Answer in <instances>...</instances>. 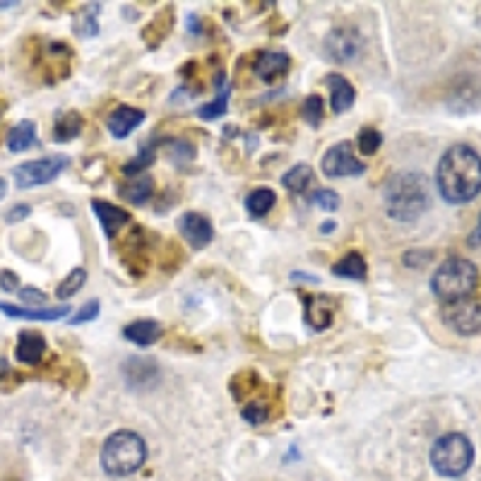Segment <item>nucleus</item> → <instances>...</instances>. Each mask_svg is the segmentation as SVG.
<instances>
[{
  "mask_svg": "<svg viewBox=\"0 0 481 481\" xmlns=\"http://www.w3.org/2000/svg\"><path fill=\"white\" fill-rule=\"evenodd\" d=\"M49 342L42 333L36 330H22L17 335V347H14V356L20 363H29V366H39L42 359L46 356Z\"/></svg>",
  "mask_w": 481,
  "mask_h": 481,
  "instance_id": "nucleus-13",
  "label": "nucleus"
},
{
  "mask_svg": "<svg viewBox=\"0 0 481 481\" xmlns=\"http://www.w3.org/2000/svg\"><path fill=\"white\" fill-rule=\"evenodd\" d=\"M155 159H156V145L155 142H147V145H142L140 152L123 166V174H126V176H140V174H145V171L155 164Z\"/></svg>",
  "mask_w": 481,
  "mask_h": 481,
  "instance_id": "nucleus-26",
  "label": "nucleus"
},
{
  "mask_svg": "<svg viewBox=\"0 0 481 481\" xmlns=\"http://www.w3.org/2000/svg\"><path fill=\"white\" fill-rule=\"evenodd\" d=\"M304 306L306 320L313 330H325L333 325L335 308H337L333 297H304Z\"/></svg>",
  "mask_w": 481,
  "mask_h": 481,
  "instance_id": "nucleus-14",
  "label": "nucleus"
},
{
  "mask_svg": "<svg viewBox=\"0 0 481 481\" xmlns=\"http://www.w3.org/2000/svg\"><path fill=\"white\" fill-rule=\"evenodd\" d=\"M313 205H318L320 210H327V212H335L337 207H340V195L330 188H320L311 195Z\"/></svg>",
  "mask_w": 481,
  "mask_h": 481,
  "instance_id": "nucleus-36",
  "label": "nucleus"
},
{
  "mask_svg": "<svg viewBox=\"0 0 481 481\" xmlns=\"http://www.w3.org/2000/svg\"><path fill=\"white\" fill-rule=\"evenodd\" d=\"M71 159L65 155H49L34 162H24L13 169V181L20 191L36 188V185H46L56 181L65 169H68Z\"/></svg>",
  "mask_w": 481,
  "mask_h": 481,
  "instance_id": "nucleus-6",
  "label": "nucleus"
},
{
  "mask_svg": "<svg viewBox=\"0 0 481 481\" xmlns=\"http://www.w3.org/2000/svg\"><path fill=\"white\" fill-rule=\"evenodd\" d=\"M29 214H32V207L27 203H17V205H13L5 212V222L7 224H20V222L27 220Z\"/></svg>",
  "mask_w": 481,
  "mask_h": 481,
  "instance_id": "nucleus-38",
  "label": "nucleus"
},
{
  "mask_svg": "<svg viewBox=\"0 0 481 481\" xmlns=\"http://www.w3.org/2000/svg\"><path fill=\"white\" fill-rule=\"evenodd\" d=\"M481 243V214H479V222H476V229L469 234V246H479Z\"/></svg>",
  "mask_w": 481,
  "mask_h": 481,
  "instance_id": "nucleus-42",
  "label": "nucleus"
},
{
  "mask_svg": "<svg viewBox=\"0 0 481 481\" xmlns=\"http://www.w3.org/2000/svg\"><path fill=\"white\" fill-rule=\"evenodd\" d=\"M20 294V298L24 301V304H32L29 308H34V304H43L46 301V294H43L42 289H36V287H27V289H20L17 291Z\"/></svg>",
  "mask_w": 481,
  "mask_h": 481,
  "instance_id": "nucleus-40",
  "label": "nucleus"
},
{
  "mask_svg": "<svg viewBox=\"0 0 481 481\" xmlns=\"http://www.w3.org/2000/svg\"><path fill=\"white\" fill-rule=\"evenodd\" d=\"M333 275L344 277V279H356V282H363L368 275V265L361 253H347L342 260L335 262Z\"/></svg>",
  "mask_w": 481,
  "mask_h": 481,
  "instance_id": "nucleus-22",
  "label": "nucleus"
},
{
  "mask_svg": "<svg viewBox=\"0 0 481 481\" xmlns=\"http://www.w3.org/2000/svg\"><path fill=\"white\" fill-rule=\"evenodd\" d=\"M311 181H313V169L308 164H297V166H291V169L282 176L284 188L291 193H304Z\"/></svg>",
  "mask_w": 481,
  "mask_h": 481,
  "instance_id": "nucleus-28",
  "label": "nucleus"
},
{
  "mask_svg": "<svg viewBox=\"0 0 481 481\" xmlns=\"http://www.w3.org/2000/svg\"><path fill=\"white\" fill-rule=\"evenodd\" d=\"M320 169H323L327 178H354L366 171V164L356 159L352 142L342 140L323 155Z\"/></svg>",
  "mask_w": 481,
  "mask_h": 481,
  "instance_id": "nucleus-7",
  "label": "nucleus"
},
{
  "mask_svg": "<svg viewBox=\"0 0 481 481\" xmlns=\"http://www.w3.org/2000/svg\"><path fill=\"white\" fill-rule=\"evenodd\" d=\"M382 145V135L375 130V127H361L359 137H356V147H359L361 155H375Z\"/></svg>",
  "mask_w": 481,
  "mask_h": 481,
  "instance_id": "nucleus-33",
  "label": "nucleus"
},
{
  "mask_svg": "<svg viewBox=\"0 0 481 481\" xmlns=\"http://www.w3.org/2000/svg\"><path fill=\"white\" fill-rule=\"evenodd\" d=\"M92 210L99 217L101 229H104V234L108 239H114L120 229L130 222V212H126L123 207L114 205V203H107V200H92Z\"/></svg>",
  "mask_w": 481,
  "mask_h": 481,
  "instance_id": "nucleus-15",
  "label": "nucleus"
},
{
  "mask_svg": "<svg viewBox=\"0 0 481 481\" xmlns=\"http://www.w3.org/2000/svg\"><path fill=\"white\" fill-rule=\"evenodd\" d=\"M10 375H17V373H14L13 368H10V363L0 356V378H10Z\"/></svg>",
  "mask_w": 481,
  "mask_h": 481,
  "instance_id": "nucleus-43",
  "label": "nucleus"
},
{
  "mask_svg": "<svg viewBox=\"0 0 481 481\" xmlns=\"http://www.w3.org/2000/svg\"><path fill=\"white\" fill-rule=\"evenodd\" d=\"M436 185L450 205H465L481 193V156L469 145H453L440 156Z\"/></svg>",
  "mask_w": 481,
  "mask_h": 481,
  "instance_id": "nucleus-1",
  "label": "nucleus"
},
{
  "mask_svg": "<svg viewBox=\"0 0 481 481\" xmlns=\"http://www.w3.org/2000/svg\"><path fill=\"white\" fill-rule=\"evenodd\" d=\"M14 5H17V0H0V10H10Z\"/></svg>",
  "mask_w": 481,
  "mask_h": 481,
  "instance_id": "nucleus-45",
  "label": "nucleus"
},
{
  "mask_svg": "<svg viewBox=\"0 0 481 481\" xmlns=\"http://www.w3.org/2000/svg\"><path fill=\"white\" fill-rule=\"evenodd\" d=\"M87 282V269L85 268H75L72 272H68V277H65L63 282L58 284V289H56V297L58 298H71L75 297L82 287H85Z\"/></svg>",
  "mask_w": 481,
  "mask_h": 481,
  "instance_id": "nucleus-32",
  "label": "nucleus"
},
{
  "mask_svg": "<svg viewBox=\"0 0 481 481\" xmlns=\"http://www.w3.org/2000/svg\"><path fill=\"white\" fill-rule=\"evenodd\" d=\"M475 446L465 433H443L431 450V465L440 476L457 479L472 467Z\"/></svg>",
  "mask_w": 481,
  "mask_h": 481,
  "instance_id": "nucleus-5",
  "label": "nucleus"
},
{
  "mask_svg": "<svg viewBox=\"0 0 481 481\" xmlns=\"http://www.w3.org/2000/svg\"><path fill=\"white\" fill-rule=\"evenodd\" d=\"M323 49H325L327 61H333L337 65L352 63L363 53V36L354 27H335L327 34Z\"/></svg>",
  "mask_w": 481,
  "mask_h": 481,
  "instance_id": "nucleus-8",
  "label": "nucleus"
},
{
  "mask_svg": "<svg viewBox=\"0 0 481 481\" xmlns=\"http://www.w3.org/2000/svg\"><path fill=\"white\" fill-rule=\"evenodd\" d=\"M275 203H277L275 191H269V188H255V191L246 198V210L250 217L262 220V217L275 207Z\"/></svg>",
  "mask_w": 481,
  "mask_h": 481,
  "instance_id": "nucleus-24",
  "label": "nucleus"
},
{
  "mask_svg": "<svg viewBox=\"0 0 481 481\" xmlns=\"http://www.w3.org/2000/svg\"><path fill=\"white\" fill-rule=\"evenodd\" d=\"M118 193L127 203H133V205H145V203L155 195V178L140 176L137 181H133V184L123 185Z\"/></svg>",
  "mask_w": 481,
  "mask_h": 481,
  "instance_id": "nucleus-25",
  "label": "nucleus"
},
{
  "mask_svg": "<svg viewBox=\"0 0 481 481\" xmlns=\"http://www.w3.org/2000/svg\"><path fill=\"white\" fill-rule=\"evenodd\" d=\"M171 27H174V10L166 7L164 13L156 14L155 20L149 22L147 27L142 29V42L147 43L149 49H156V46H159V43L169 36Z\"/></svg>",
  "mask_w": 481,
  "mask_h": 481,
  "instance_id": "nucleus-21",
  "label": "nucleus"
},
{
  "mask_svg": "<svg viewBox=\"0 0 481 481\" xmlns=\"http://www.w3.org/2000/svg\"><path fill=\"white\" fill-rule=\"evenodd\" d=\"M0 313H5L7 318L20 320H61L71 316V306H56V308H27V306H14L0 301Z\"/></svg>",
  "mask_w": 481,
  "mask_h": 481,
  "instance_id": "nucleus-18",
  "label": "nucleus"
},
{
  "mask_svg": "<svg viewBox=\"0 0 481 481\" xmlns=\"http://www.w3.org/2000/svg\"><path fill=\"white\" fill-rule=\"evenodd\" d=\"M99 3H94V5H87L82 7L78 13V17H75V34L78 36H97L99 34V22H97V17H99Z\"/></svg>",
  "mask_w": 481,
  "mask_h": 481,
  "instance_id": "nucleus-27",
  "label": "nucleus"
},
{
  "mask_svg": "<svg viewBox=\"0 0 481 481\" xmlns=\"http://www.w3.org/2000/svg\"><path fill=\"white\" fill-rule=\"evenodd\" d=\"M147 460V443L140 433L120 431L111 433L101 448V467L108 476H127L137 472Z\"/></svg>",
  "mask_w": 481,
  "mask_h": 481,
  "instance_id": "nucleus-3",
  "label": "nucleus"
},
{
  "mask_svg": "<svg viewBox=\"0 0 481 481\" xmlns=\"http://www.w3.org/2000/svg\"><path fill=\"white\" fill-rule=\"evenodd\" d=\"M431 205V185L419 171H402L385 185V210L395 222H417Z\"/></svg>",
  "mask_w": 481,
  "mask_h": 481,
  "instance_id": "nucleus-2",
  "label": "nucleus"
},
{
  "mask_svg": "<svg viewBox=\"0 0 481 481\" xmlns=\"http://www.w3.org/2000/svg\"><path fill=\"white\" fill-rule=\"evenodd\" d=\"M99 311H101L99 301H97V298H90V301H87V304L82 306L68 323H71V325H82V323H90V320L99 318Z\"/></svg>",
  "mask_w": 481,
  "mask_h": 481,
  "instance_id": "nucleus-37",
  "label": "nucleus"
},
{
  "mask_svg": "<svg viewBox=\"0 0 481 481\" xmlns=\"http://www.w3.org/2000/svg\"><path fill=\"white\" fill-rule=\"evenodd\" d=\"M5 191H7V184L3 181V178H0V200L5 198Z\"/></svg>",
  "mask_w": 481,
  "mask_h": 481,
  "instance_id": "nucleus-46",
  "label": "nucleus"
},
{
  "mask_svg": "<svg viewBox=\"0 0 481 481\" xmlns=\"http://www.w3.org/2000/svg\"><path fill=\"white\" fill-rule=\"evenodd\" d=\"M0 289L10 294V291H20V277L13 269H0Z\"/></svg>",
  "mask_w": 481,
  "mask_h": 481,
  "instance_id": "nucleus-39",
  "label": "nucleus"
},
{
  "mask_svg": "<svg viewBox=\"0 0 481 481\" xmlns=\"http://www.w3.org/2000/svg\"><path fill=\"white\" fill-rule=\"evenodd\" d=\"M323 114H325V108H323V99H320L318 94L306 97L304 107H301V118H304L308 126L318 127L320 120H323Z\"/></svg>",
  "mask_w": 481,
  "mask_h": 481,
  "instance_id": "nucleus-34",
  "label": "nucleus"
},
{
  "mask_svg": "<svg viewBox=\"0 0 481 481\" xmlns=\"http://www.w3.org/2000/svg\"><path fill=\"white\" fill-rule=\"evenodd\" d=\"M145 120V111L135 107H118L114 114L108 116V133L114 135L116 140H126L127 135L133 133L135 127Z\"/></svg>",
  "mask_w": 481,
  "mask_h": 481,
  "instance_id": "nucleus-16",
  "label": "nucleus"
},
{
  "mask_svg": "<svg viewBox=\"0 0 481 481\" xmlns=\"http://www.w3.org/2000/svg\"><path fill=\"white\" fill-rule=\"evenodd\" d=\"M335 229H337V222L327 220L325 224H323V227H320V231H323V234H333Z\"/></svg>",
  "mask_w": 481,
  "mask_h": 481,
  "instance_id": "nucleus-44",
  "label": "nucleus"
},
{
  "mask_svg": "<svg viewBox=\"0 0 481 481\" xmlns=\"http://www.w3.org/2000/svg\"><path fill=\"white\" fill-rule=\"evenodd\" d=\"M217 99L210 101V104H205V107L198 108V116L203 120H217L222 118V116L227 114V107H229V94H231V90H229V85H224L222 90H217Z\"/></svg>",
  "mask_w": 481,
  "mask_h": 481,
  "instance_id": "nucleus-31",
  "label": "nucleus"
},
{
  "mask_svg": "<svg viewBox=\"0 0 481 481\" xmlns=\"http://www.w3.org/2000/svg\"><path fill=\"white\" fill-rule=\"evenodd\" d=\"M231 395L236 397V400H243V397L253 395L255 390L260 388V375L253 373V371H239V373L231 378Z\"/></svg>",
  "mask_w": 481,
  "mask_h": 481,
  "instance_id": "nucleus-29",
  "label": "nucleus"
},
{
  "mask_svg": "<svg viewBox=\"0 0 481 481\" xmlns=\"http://www.w3.org/2000/svg\"><path fill=\"white\" fill-rule=\"evenodd\" d=\"M479 282V269L472 260L465 258H448L433 272L431 291L443 304H455L467 298L476 289Z\"/></svg>",
  "mask_w": 481,
  "mask_h": 481,
  "instance_id": "nucleus-4",
  "label": "nucleus"
},
{
  "mask_svg": "<svg viewBox=\"0 0 481 481\" xmlns=\"http://www.w3.org/2000/svg\"><path fill=\"white\" fill-rule=\"evenodd\" d=\"M327 85H330V99H333L335 114H347L356 99V90L352 87V82L340 72H333V75H327Z\"/></svg>",
  "mask_w": 481,
  "mask_h": 481,
  "instance_id": "nucleus-19",
  "label": "nucleus"
},
{
  "mask_svg": "<svg viewBox=\"0 0 481 481\" xmlns=\"http://www.w3.org/2000/svg\"><path fill=\"white\" fill-rule=\"evenodd\" d=\"M0 114H3V107H0Z\"/></svg>",
  "mask_w": 481,
  "mask_h": 481,
  "instance_id": "nucleus-47",
  "label": "nucleus"
},
{
  "mask_svg": "<svg viewBox=\"0 0 481 481\" xmlns=\"http://www.w3.org/2000/svg\"><path fill=\"white\" fill-rule=\"evenodd\" d=\"M291 58L284 53V51H262L260 56L255 58V75L265 82V85H272L275 80L284 78L289 72Z\"/></svg>",
  "mask_w": 481,
  "mask_h": 481,
  "instance_id": "nucleus-12",
  "label": "nucleus"
},
{
  "mask_svg": "<svg viewBox=\"0 0 481 481\" xmlns=\"http://www.w3.org/2000/svg\"><path fill=\"white\" fill-rule=\"evenodd\" d=\"M85 127V120L78 111H65L56 118V126H53V140L56 142H71L75 140Z\"/></svg>",
  "mask_w": 481,
  "mask_h": 481,
  "instance_id": "nucleus-23",
  "label": "nucleus"
},
{
  "mask_svg": "<svg viewBox=\"0 0 481 481\" xmlns=\"http://www.w3.org/2000/svg\"><path fill=\"white\" fill-rule=\"evenodd\" d=\"M240 417L246 419L248 424L260 426V424H265V421H269V417H272V410H269L265 402H260V400H255V402H248L246 407L240 410Z\"/></svg>",
  "mask_w": 481,
  "mask_h": 481,
  "instance_id": "nucleus-35",
  "label": "nucleus"
},
{
  "mask_svg": "<svg viewBox=\"0 0 481 481\" xmlns=\"http://www.w3.org/2000/svg\"><path fill=\"white\" fill-rule=\"evenodd\" d=\"M164 152H166V156H169L171 162L176 164V166L191 164L193 159H195V147H193L191 142L178 140V137H171V140H166V145H164Z\"/></svg>",
  "mask_w": 481,
  "mask_h": 481,
  "instance_id": "nucleus-30",
  "label": "nucleus"
},
{
  "mask_svg": "<svg viewBox=\"0 0 481 481\" xmlns=\"http://www.w3.org/2000/svg\"><path fill=\"white\" fill-rule=\"evenodd\" d=\"M123 373H126V382L130 390H149L155 388L159 382V363L149 356H137V359H130L123 366Z\"/></svg>",
  "mask_w": 481,
  "mask_h": 481,
  "instance_id": "nucleus-10",
  "label": "nucleus"
},
{
  "mask_svg": "<svg viewBox=\"0 0 481 481\" xmlns=\"http://www.w3.org/2000/svg\"><path fill=\"white\" fill-rule=\"evenodd\" d=\"M178 231L184 236L193 248H205L214 236L212 222L207 220L205 214L200 212H185L181 220H178Z\"/></svg>",
  "mask_w": 481,
  "mask_h": 481,
  "instance_id": "nucleus-11",
  "label": "nucleus"
},
{
  "mask_svg": "<svg viewBox=\"0 0 481 481\" xmlns=\"http://www.w3.org/2000/svg\"><path fill=\"white\" fill-rule=\"evenodd\" d=\"M421 258H429V260H431V250H414V253H404V265H407V268H414V265L421 268V265H426Z\"/></svg>",
  "mask_w": 481,
  "mask_h": 481,
  "instance_id": "nucleus-41",
  "label": "nucleus"
},
{
  "mask_svg": "<svg viewBox=\"0 0 481 481\" xmlns=\"http://www.w3.org/2000/svg\"><path fill=\"white\" fill-rule=\"evenodd\" d=\"M36 145V123L34 120H20L17 126L10 127L7 133L5 147L13 152V155H20V152H27L29 147Z\"/></svg>",
  "mask_w": 481,
  "mask_h": 481,
  "instance_id": "nucleus-20",
  "label": "nucleus"
},
{
  "mask_svg": "<svg viewBox=\"0 0 481 481\" xmlns=\"http://www.w3.org/2000/svg\"><path fill=\"white\" fill-rule=\"evenodd\" d=\"M162 335H164V325L159 320L142 318V320H133L130 325L123 327V337H126L127 342L137 344V347H152Z\"/></svg>",
  "mask_w": 481,
  "mask_h": 481,
  "instance_id": "nucleus-17",
  "label": "nucleus"
},
{
  "mask_svg": "<svg viewBox=\"0 0 481 481\" xmlns=\"http://www.w3.org/2000/svg\"><path fill=\"white\" fill-rule=\"evenodd\" d=\"M443 318H446V325L460 337H472V335L481 333V304L476 301L462 298L455 304H446Z\"/></svg>",
  "mask_w": 481,
  "mask_h": 481,
  "instance_id": "nucleus-9",
  "label": "nucleus"
}]
</instances>
